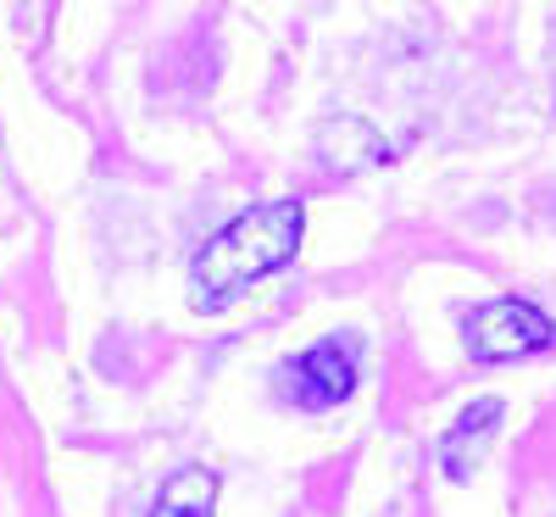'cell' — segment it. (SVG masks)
Masks as SVG:
<instances>
[{"mask_svg":"<svg viewBox=\"0 0 556 517\" xmlns=\"http://www.w3.org/2000/svg\"><path fill=\"white\" fill-rule=\"evenodd\" d=\"M301 234H306L301 201H262V206L240 212L235 223H223L190 267V306L223 312L240 290H251L256 278L290 267L295 251H301Z\"/></svg>","mask_w":556,"mask_h":517,"instance_id":"cell-1","label":"cell"},{"mask_svg":"<svg viewBox=\"0 0 556 517\" xmlns=\"http://www.w3.org/2000/svg\"><path fill=\"white\" fill-rule=\"evenodd\" d=\"M556 340V323L518 301V295H501V301H479L468 317H462V345H468L473 362H513V356H534Z\"/></svg>","mask_w":556,"mask_h":517,"instance_id":"cell-2","label":"cell"},{"mask_svg":"<svg viewBox=\"0 0 556 517\" xmlns=\"http://www.w3.org/2000/svg\"><path fill=\"white\" fill-rule=\"evenodd\" d=\"M290 384H295L301 406H340L356 390V362H351L345 345L323 340V345H312L290 362Z\"/></svg>","mask_w":556,"mask_h":517,"instance_id":"cell-3","label":"cell"},{"mask_svg":"<svg viewBox=\"0 0 556 517\" xmlns=\"http://www.w3.org/2000/svg\"><path fill=\"white\" fill-rule=\"evenodd\" d=\"M495 423H501V401H473L468 412L451 423V434H445V445H440V462H445L451 479H468L473 467H479L484 445L495 440Z\"/></svg>","mask_w":556,"mask_h":517,"instance_id":"cell-4","label":"cell"},{"mask_svg":"<svg viewBox=\"0 0 556 517\" xmlns=\"http://www.w3.org/2000/svg\"><path fill=\"white\" fill-rule=\"evenodd\" d=\"M217 474L212 467H178V474L156 490V506L151 517H217Z\"/></svg>","mask_w":556,"mask_h":517,"instance_id":"cell-5","label":"cell"},{"mask_svg":"<svg viewBox=\"0 0 556 517\" xmlns=\"http://www.w3.org/2000/svg\"><path fill=\"white\" fill-rule=\"evenodd\" d=\"M323 151H329L340 167H374V162H384L390 151H384V139L367 128L362 117H340L334 128H323ZM329 162V167H334Z\"/></svg>","mask_w":556,"mask_h":517,"instance_id":"cell-6","label":"cell"}]
</instances>
